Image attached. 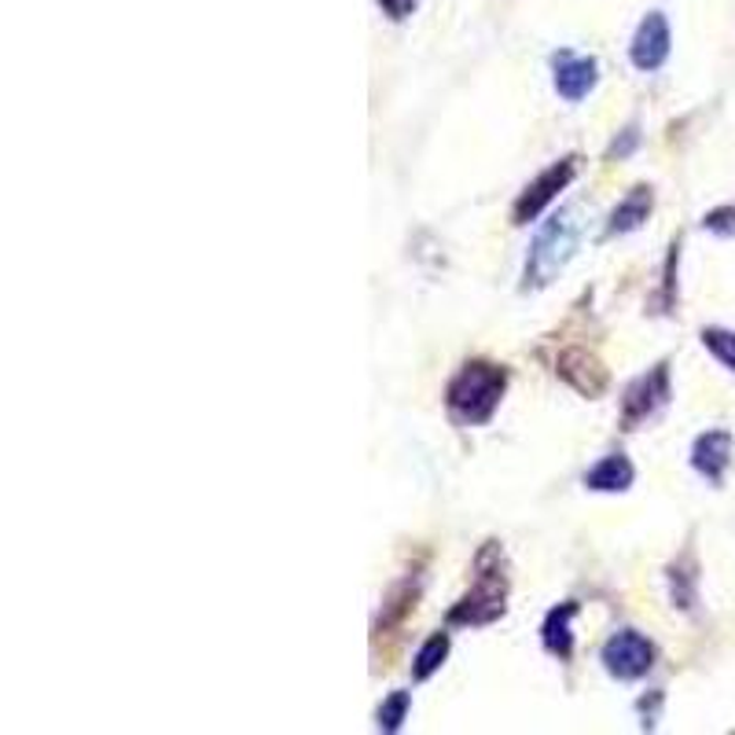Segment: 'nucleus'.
I'll use <instances>...</instances> for the list:
<instances>
[{
    "label": "nucleus",
    "instance_id": "obj_1",
    "mask_svg": "<svg viewBox=\"0 0 735 735\" xmlns=\"http://www.w3.org/2000/svg\"><path fill=\"white\" fill-rule=\"evenodd\" d=\"M504 391H507L504 364L468 361L457 375H452V383L446 391V405H449L452 419H460V424H468V427H479L496 413Z\"/></svg>",
    "mask_w": 735,
    "mask_h": 735
},
{
    "label": "nucleus",
    "instance_id": "obj_2",
    "mask_svg": "<svg viewBox=\"0 0 735 735\" xmlns=\"http://www.w3.org/2000/svg\"><path fill=\"white\" fill-rule=\"evenodd\" d=\"M581 229H585L581 207H567L537 232V240L529 246V257H526V287L529 290L548 287L551 279L563 273L581 243Z\"/></svg>",
    "mask_w": 735,
    "mask_h": 735
},
{
    "label": "nucleus",
    "instance_id": "obj_3",
    "mask_svg": "<svg viewBox=\"0 0 735 735\" xmlns=\"http://www.w3.org/2000/svg\"><path fill=\"white\" fill-rule=\"evenodd\" d=\"M501 548L485 545L479 551V578H474L471 592L463 596L457 607L449 611L452 625H490L504 614V600H507V574L501 567Z\"/></svg>",
    "mask_w": 735,
    "mask_h": 735
},
{
    "label": "nucleus",
    "instance_id": "obj_4",
    "mask_svg": "<svg viewBox=\"0 0 735 735\" xmlns=\"http://www.w3.org/2000/svg\"><path fill=\"white\" fill-rule=\"evenodd\" d=\"M603 669L618 680H640L647 669L655 666V647L644 633L622 629L614 633L607 644H603Z\"/></svg>",
    "mask_w": 735,
    "mask_h": 735
},
{
    "label": "nucleus",
    "instance_id": "obj_5",
    "mask_svg": "<svg viewBox=\"0 0 735 735\" xmlns=\"http://www.w3.org/2000/svg\"><path fill=\"white\" fill-rule=\"evenodd\" d=\"M578 177V158H559L556 166H548L534 184H526V191L515 199V210H512V221L515 224H529L540 218V210L548 207L551 199L559 196L563 188H570V180Z\"/></svg>",
    "mask_w": 735,
    "mask_h": 735
},
{
    "label": "nucleus",
    "instance_id": "obj_6",
    "mask_svg": "<svg viewBox=\"0 0 735 735\" xmlns=\"http://www.w3.org/2000/svg\"><path fill=\"white\" fill-rule=\"evenodd\" d=\"M666 402H669V364H658L655 372L640 375V380H636L629 391H625L622 427H625V430H636V424L651 419Z\"/></svg>",
    "mask_w": 735,
    "mask_h": 735
},
{
    "label": "nucleus",
    "instance_id": "obj_7",
    "mask_svg": "<svg viewBox=\"0 0 735 735\" xmlns=\"http://www.w3.org/2000/svg\"><path fill=\"white\" fill-rule=\"evenodd\" d=\"M551 70H556V92L563 96V100L578 103L585 100V96L596 89V78H600V67L592 56H578V52H559L556 59H551Z\"/></svg>",
    "mask_w": 735,
    "mask_h": 735
},
{
    "label": "nucleus",
    "instance_id": "obj_8",
    "mask_svg": "<svg viewBox=\"0 0 735 735\" xmlns=\"http://www.w3.org/2000/svg\"><path fill=\"white\" fill-rule=\"evenodd\" d=\"M629 59L636 70H658L669 59V23L662 12H651L636 26Z\"/></svg>",
    "mask_w": 735,
    "mask_h": 735
},
{
    "label": "nucleus",
    "instance_id": "obj_9",
    "mask_svg": "<svg viewBox=\"0 0 735 735\" xmlns=\"http://www.w3.org/2000/svg\"><path fill=\"white\" fill-rule=\"evenodd\" d=\"M556 372L585 397H596V394H603V386H607V368H603L589 350H581V345L559 353Z\"/></svg>",
    "mask_w": 735,
    "mask_h": 735
},
{
    "label": "nucleus",
    "instance_id": "obj_10",
    "mask_svg": "<svg viewBox=\"0 0 735 735\" xmlns=\"http://www.w3.org/2000/svg\"><path fill=\"white\" fill-rule=\"evenodd\" d=\"M728 463H732V435L728 430H706L702 438H695V446H691V468H695L702 479L721 485Z\"/></svg>",
    "mask_w": 735,
    "mask_h": 735
},
{
    "label": "nucleus",
    "instance_id": "obj_11",
    "mask_svg": "<svg viewBox=\"0 0 735 735\" xmlns=\"http://www.w3.org/2000/svg\"><path fill=\"white\" fill-rule=\"evenodd\" d=\"M578 614V603H563V607H556L540 625V640H545V651L556 655V658H567L574 655V633H570V622H574Z\"/></svg>",
    "mask_w": 735,
    "mask_h": 735
},
{
    "label": "nucleus",
    "instance_id": "obj_12",
    "mask_svg": "<svg viewBox=\"0 0 735 735\" xmlns=\"http://www.w3.org/2000/svg\"><path fill=\"white\" fill-rule=\"evenodd\" d=\"M633 463L622 457V452H611V457H603L596 468L585 474V485L596 493H622L633 485Z\"/></svg>",
    "mask_w": 735,
    "mask_h": 735
},
{
    "label": "nucleus",
    "instance_id": "obj_13",
    "mask_svg": "<svg viewBox=\"0 0 735 735\" xmlns=\"http://www.w3.org/2000/svg\"><path fill=\"white\" fill-rule=\"evenodd\" d=\"M651 202H655L651 188H633L629 196H625L618 207H614L611 221H607V235L636 232L647 221V213H651Z\"/></svg>",
    "mask_w": 735,
    "mask_h": 735
},
{
    "label": "nucleus",
    "instance_id": "obj_14",
    "mask_svg": "<svg viewBox=\"0 0 735 735\" xmlns=\"http://www.w3.org/2000/svg\"><path fill=\"white\" fill-rule=\"evenodd\" d=\"M446 655H449V633H435L424 647H419V655H416V662H413V677H416V680L435 677L438 669H441V662H446Z\"/></svg>",
    "mask_w": 735,
    "mask_h": 735
},
{
    "label": "nucleus",
    "instance_id": "obj_15",
    "mask_svg": "<svg viewBox=\"0 0 735 735\" xmlns=\"http://www.w3.org/2000/svg\"><path fill=\"white\" fill-rule=\"evenodd\" d=\"M702 345L717 356L724 368H732L735 372V331H724V328H706L702 331Z\"/></svg>",
    "mask_w": 735,
    "mask_h": 735
},
{
    "label": "nucleus",
    "instance_id": "obj_16",
    "mask_svg": "<svg viewBox=\"0 0 735 735\" xmlns=\"http://www.w3.org/2000/svg\"><path fill=\"white\" fill-rule=\"evenodd\" d=\"M408 706H413V695H408V691H394V695L380 706V728L383 732L402 728L405 717H408Z\"/></svg>",
    "mask_w": 735,
    "mask_h": 735
},
{
    "label": "nucleus",
    "instance_id": "obj_17",
    "mask_svg": "<svg viewBox=\"0 0 735 735\" xmlns=\"http://www.w3.org/2000/svg\"><path fill=\"white\" fill-rule=\"evenodd\" d=\"M706 224L710 232H717V235H735V207H721V210H713V213H706Z\"/></svg>",
    "mask_w": 735,
    "mask_h": 735
},
{
    "label": "nucleus",
    "instance_id": "obj_18",
    "mask_svg": "<svg viewBox=\"0 0 735 735\" xmlns=\"http://www.w3.org/2000/svg\"><path fill=\"white\" fill-rule=\"evenodd\" d=\"M380 4L386 8V15L391 19H405V15H413L416 0H380Z\"/></svg>",
    "mask_w": 735,
    "mask_h": 735
},
{
    "label": "nucleus",
    "instance_id": "obj_19",
    "mask_svg": "<svg viewBox=\"0 0 735 735\" xmlns=\"http://www.w3.org/2000/svg\"><path fill=\"white\" fill-rule=\"evenodd\" d=\"M633 144H636V129H625V140H622V144H618V140H614L611 155H629Z\"/></svg>",
    "mask_w": 735,
    "mask_h": 735
}]
</instances>
